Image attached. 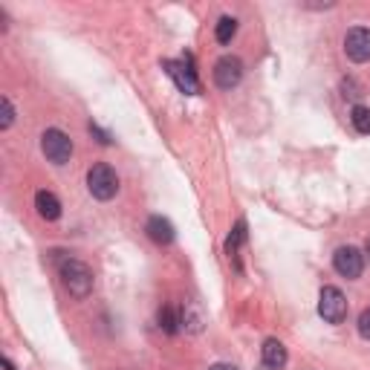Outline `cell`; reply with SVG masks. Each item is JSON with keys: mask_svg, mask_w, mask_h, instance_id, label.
I'll return each instance as SVG.
<instances>
[{"mask_svg": "<svg viewBox=\"0 0 370 370\" xmlns=\"http://www.w3.org/2000/svg\"><path fill=\"white\" fill-rule=\"evenodd\" d=\"M261 362H263V370H284L290 362V353L278 338H266L261 347Z\"/></svg>", "mask_w": 370, "mask_h": 370, "instance_id": "9c48e42d", "label": "cell"}, {"mask_svg": "<svg viewBox=\"0 0 370 370\" xmlns=\"http://www.w3.org/2000/svg\"><path fill=\"white\" fill-rule=\"evenodd\" d=\"M87 191L96 200H102V203L113 200L119 194V177H116V171L110 165H105V162L92 165L87 171Z\"/></svg>", "mask_w": 370, "mask_h": 370, "instance_id": "7a4b0ae2", "label": "cell"}, {"mask_svg": "<svg viewBox=\"0 0 370 370\" xmlns=\"http://www.w3.org/2000/svg\"><path fill=\"white\" fill-rule=\"evenodd\" d=\"M364 249H367V255H370V237H367V246H364Z\"/></svg>", "mask_w": 370, "mask_h": 370, "instance_id": "7402d4cb", "label": "cell"}, {"mask_svg": "<svg viewBox=\"0 0 370 370\" xmlns=\"http://www.w3.org/2000/svg\"><path fill=\"white\" fill-rule=\"evenodd\" d=\"M318 316L327 324H342L347 318V298L338 287H324L318 295Z\"/></svg>", "mask_w": 370, "mask_h": 370, "instance_id": "277c9868", "label": "cell"}, {"mask_svg": "<svg viewBox=\"0 0 370 370\" xmlns=\"http://www.w3.org/2000/svg\"><path fill=\"white\" fill-rule=\"evenodd\" d=\"M41 150L52 165H67L73 157V139L58 128H47L41 136Z\"/></svg>", "mask_w": 370, "mask_h": 370, "instance_id": "3957f363", "label": "cell"}, {"mask_svg": "<svg viewBox=\"0 0 370 370\" xmlns=\"http://www.w3.org/2000/svg\"><path fill=\"white\" fill-rule=\"evenodd\" d=\"M342 90H345V99H359V96H362L359 84H356L353 78H345V81H342Z\"/></svg>", "mask_w": 370, "mask_h": 370, "instance_id": "d6986e66", "label": "cell"}, {"mask_svg": "<svg viewBox=\"0 0 370 370\" xmlns=\"http://www.w3.org/2000/svg\"><path fill=\"white\" fill-rule=\"evenodd\" d=\"M237 35V20L234 18H229V15H223L220 20H217V26H214V38H217V44H232V38Z\"/></svg>", "mask_w": 370, "mask_h": 370, "instance_id": "4fadbf2b", "label": "cell"}, {"mask_svg": "<svg viewBox=\"0 0 370 370\" xmlns=\"http://www.w3.org/2000/svg\"><path fill=\"white\" fill-rule=\"evenodd\" d=\"M165 73L174 78V84L179 87V92H185V96H197L200 92V78H197V70L191 67V61H162Z\"/></svg>", "mask_w": 370, "mask_h": 370, "instance_id": "5b68a950", "label": "cell"}, {"mask_svg": "<svg viewBox=\"0 0 370 370\" xmlns=\"http://www.w3.org/2000/svg\"><path fill=\"white\" fill-rule=\"evenodd\" d=\"M243 81V61L237 55H223L214 64V84L220 90H234Z\"/></svg>", "mask_w": 370, "mask_h": 370, "instance_id": "52a82bcc", "label": "cell"}, {"mask_svg": "<svg viewBox=\"0 0 370 370\" xmlns=\"http://www.w3.org/2000/svg\"><path fill=\"white\" fill-rule=\"evenodd\" d=\"M345 55L356 64H364L370 61V29L364 26H356L345 35Z\"/></svg>", "mask_w": 370, "mask_h": 370, "instance_id": "ba28073f", "label": "cell"}, {"mask_svg": "<svg viewBox=\"0 0 370 370\" xmlns=\"http://www.w3.org/2000/svg\"><path fill=\"white\" fill-rule=\"evenodd\" d=\"M145 232L153 243H171L174 240V226L168 217H162V214H153V217H148L145 223Z\"/></svg>", "mask_w": 370, "mask_h": 370, "instance_id": "30bf717a", "label": "cell"}, {"mask_svg": "<svg viewBox=\"0 0 370 370\" xmlns=\"http://www.w3.org/2000/svg\"><path fill=\"white\" fill-rule=\"evenodd\" d=\"M160 327L168 333V335H174L182 324H179V316L171 310V306H162V310H160Z\"/></svg>", "mask_w": 370, "mask_h": 370, "instance_id": "2e32d148", "label": "cell"}, {"mask_svg": "<svg viewBox=\"0 0 370 370\" xmlns=\"http://www.w3.org/2000/svg\"><path fill=\"white\" fill-rule=\"evenodd\" d=\"M359 335L370 342V306L362 310V316H359Z\"/></svg>", "mask_w": 370, "mask_h": 370, "instance_id": "ac0fdd59", "label": "cell"}, {"mask_svg": "<svg viewBox=\"0 0 370 370\" xmlns=\"http://www.w3.org/2000/svg\"><path fill=\"white\" fill-rule=\"evenodd\" d=\"M333 266L342 278L356 281V278L364 272V255L356 249V246H338L335 255H333Z\"/></svg>", "mask_w": 370, "mask_h": 370, "instance_id": "8992f818", "label": "cell"}, {"mask_svg": "<svg viewBox=\"0 0 370 370\" xmlns=\"http://www.w3.org/2000/svg\"><path fill=\"white\" fill-rule=\"evenodd\" d=\"M179 324H182V330H189V333H200L203 330V313L197 310L194 304H185L182 313H179Z\"/></svg>", "mask_w": 370, "mask_h": 370, "instance_id": "7c38bea8", "label": "cell"}, {"mask_svg": "<svg viewBox=\"0 0 370 370\" xmlns=\"http://www.w3.org/2000/svg\"><path fill=\"white\" fill-rule=\"evenodd\" d=\"M350 121H353L356 133H362V136H370V107H364V105H356V107L350 110Z\"/></svg>", "mask_w": 370, "mask_h": 370, "instance_id": "5bb4252c", "label": "cell"}, {"mask_svg": "<svg viewBox=\"0 0 370 370\" xmlns=\"http://www.w3.org/2000/svg\"><path fill=\"white\" fill-rule=\"evenodd\" d=\"M90 133H92V136H99L102 145H110V133H105L99 125H92V121H90Z\"/></svg>", "mask_w": 370, "mask_h": 370, "instance_id": "ffe728a7", "label": "cell"}, {"mask_svg": "<svg viewBox=\"0 0 370 370\" xmlns=\"http://www.w3.org/2000/svg\"><path fill=\"white\" fill-rule=\"evenodd\" d=\"M208 370H237L234 364H226V362H220V364H211Z\"/></svg>", "mask_w": 370, "mask_h": 370, "instance_id": "44dd1931", "label": "cell"}, {"mask_svg": "<svg viewBox=\"0 0 370 370\" xmlns=\"http://www.w3.org/2000/svg\"><path fill=\"white\" fill-rule=\"evenodd\" d=\"M246 240V223L243 220H237V226L232 229V234H229V240H226V252L234 258L237 255V249H240V243Z\"/></svg>", "mask_w": 370, "mask_h": 370, "instance_id": "9a60e30c", "label": "cell"}, {"mask_svg": "<svg viewBox=\"0 0 370 370\" xmlns=\"http://www.w3.org/2000/svg\"><path fill=\"white\" fill-rule=\"evenodd\" d=\"M35 208H38V214L44 220H58L61 217V203H58V197L52 191H38L35 194Z\"/></svg>", "mask_w": 370, "mask_h": 370, "instance_id": "8fae6325", "label": "cell"}, {"mask_svg": "<svg viewBox=\"0 0 370 370\" xmlns=\"http://www.w3.org/2000/svg\"><path fill=\"white\" fill-rule=\"evenodd\" d=\"M58 275H61V281H64V287H67V292L73 295V298H87L90 292H92V284H96V278H92V269L84 263V261H78V258H73V255H64L58 261Z\"/></svg>", "mask_w": 370, "mask_h": 370, "instance_id": "6da1fadb", "label": "cell"}, {"mask_svg": "<svg viewBox=\"0 0 370 370\" xmlns=\"http://www.w3.org/2000/svg\"><path fill=\"white\" fill-rule=\"evenodd\" d=\"M0 107H4V119H0V128L9 131L12 121H15V107H12V102H9L6 96H4V102H0Z\"/></svg>", "mask_w": 370, "mask_h": 370, "instance_id": "e0dca14e", "label": "cell"}]
</instances>
